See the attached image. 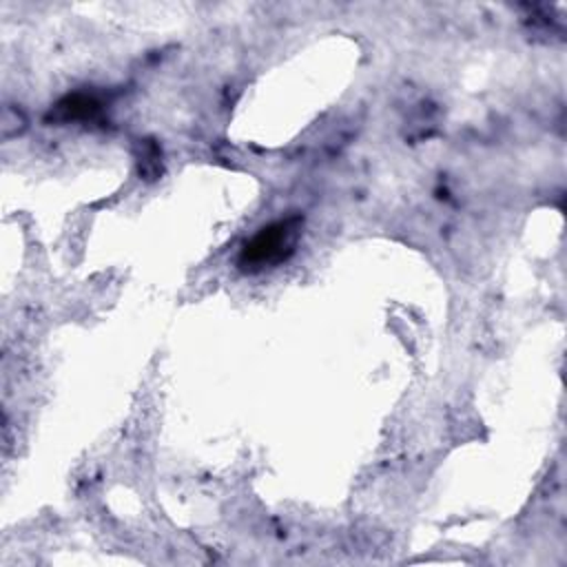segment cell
<instances>
[{
    "label": "cell",
    "instance_id": "obj_1",
    "mask_svg": "<svg viewBox=\"0 0 567 567\" xmlns=\"http://www.w3.org/2000/svg\"><path fill=\"white\" fill-rule=\"evenodd\" d=\"M301 230L299 217H286L264 226L252 239L246 241L239 255V266L246 270H261L286 261L295 252V244Z\"/></svg>",
    "mask_w": 567,
    "mask_h": 567
}]
</instances>
